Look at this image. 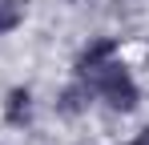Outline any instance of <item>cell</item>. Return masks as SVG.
Returning <instances> with one entry per match:
<instances>
[{
    "label": "cell",
    "mask_w": 149,
    "mask_h": 145,
    "mask_svg": "<svg viewBox=\"0 0 149 145\" xmlns=\"http://www.w3.org/2000/svg\"><path fill=\"white\" fill-rule=\"evenodd\" d=\"M81 81H85V85H89L113 113H133L137 101H141V89H137L133 72L125 69L117 56L105 61V65H97V69H89V72H81Z\"/></svg>",
    "instance_id": "cell-1"
},
{
    "label": "cell",
    "mask_w": 149,
    "mask_h": 145,
    "mask_svg": "<svg viewBox=\"0 0 149 145\" xmlns=\"http://www.w3.org/2000/svg\"><path fill=\"white\" fill-rule=\"evenodd\" d=\"M4 113H8L12 125H24V121L32 117V97H28V89H12L8 101H4Z\"/></svg>",
    "instance_id": "cell-2"
},
{
    "label": "cell",
    "mask_w": 149,
    "mask_h": 145,
    "mask_svg": "<svg viewBox=\"0 0 149 145\" xmlns=\"http://www.w3.org/2000/svg\"><path fill=\"white\" fill-rule=\"evenodd\" d=\"M24 20V0H0V36Z\"/></svg>",
    "instance_id": "cell-3"
},
{
    "label": "cell",
    "mask_w": 149,
    "mask_h": 145,
    "mask_svg": "<svg viewBox=\"0 0 149 145\" xmlns=\"http://www.w3.org/2000/svg\"><path fill=\"white\" fill-rule=\"evenodd\" d=\"M133 145H149V129H145V133H141V137H137Z\"/></svg>",
    "instance_id": "cell-4"
}]
</instances>
